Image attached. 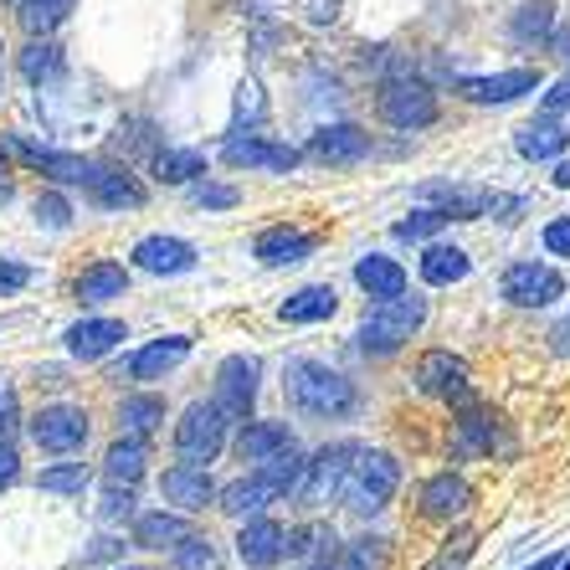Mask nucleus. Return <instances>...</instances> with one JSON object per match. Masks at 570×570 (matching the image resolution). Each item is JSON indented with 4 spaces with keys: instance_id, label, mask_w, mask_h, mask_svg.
Listing matches in <instances>:
<instances>
[{
    "instance_id": "1",
    "label": "nucleus",
    "mask_w": 570,
    "mask_h": 570,
    "mask_svg": "<svg viewBox=\"0 0 570 570\" xmlns=\"http://www.w3.org/2000/svg\"><path fill=\"white\" fill-rule=\"evenodd\" d=\"M283 396H288V406L298 416H308V422H345V416L360 412L355 381H345L340 371L318 365V360H288Z\"/></svg>"
},
{
    "instance_id": "2",
    "label": "nucleus",
    "mask_w": 570,
    "mask_h": 570,
    "mask_svg": "<svg viewBox=\"0 0 570 570\" xmlns=\"http://www.w3.org/2000/svg\"><path fill=\"white\" fill-rule=\"evenodd\" d=\"M426 324V298H406V293H396V298H375V308L365 314V324H360L355 345L360 355L371 360H385L396 355V350H406V340H412L416 330Z\"/></svg>"
},
{
    "instance_id": "3",
    "label": "nucleus",
    "mask_w": 570,
    "mask_h": 570,
    "mask_svg": "<svg viewBox=\"0 0 570 570\" xmlns=\"http://www.w3.org/2000/svg\"><path fill=\"white\" fill-rule=\"evenodd\" d=\"M396 489H401V463L396 458H391V452H365L360 448V458L345 473L340 499H345V509H355V514H381V509L396 499Z\"/></svg>"
},
{
    "instance_id": "4",
    "label": "nucleus",
    "mask_w": 570,
    "mask_h": 570,
    "mask_svg": "<svg viewBox=\"0 0 570 570\" xmlns=\"http://www.w3.org/2000/svg\"><path fill=\"white\" fill-rule=\"evenodd\" d=\"M226 422L232 416L216 406V401H196L180 422H175V452H180V463H196L206 468L216 452L226 448Z\"/></svg>"
},
{
    "instance_id": "5",
    "label": "nucleus",
    "mask_w": 570,
    "mask_h": 570,
    "mask_svg": "<svg viewBox=\"0 0 570 570\" xmlns=\"http://www.w3.org/2000/svg\"><path fill=\"white\" fill-rule=\"evenodd\" d=\"M355 458H360V442H330V448H318L314 463H304V478H298V489L293 493H298L308 509L330 504L334 493L345 489V473H350Z\"/></svg>"
},
{
    "instance_id": "6",
    "label": "nucleus",
    "mask_w": 570,
    "mask_h": 570,
    "mask_svg": "<svg viewBox=\"0 0 570 570\" xmlns=\"http://www.w3.org/2000/svg\"><path fill=\"white\" fill-rule=\"evenodd\" d=\"M375 104H381V119L391 124V129L416 134V129H426V124H438V98L416 78H391Z\"/></svg>"
},
{
    "instance_id": "7",
    "label": "nucleus",
    "mask_w": 570,
    "mask_h": 570,
    "mask_svg": "<svg viewBox=\"0 0 570 570\" xmlns=\"http://www.w3.org/2000/svg\"><path fill=\"white\" fill-rule=\"evenodd\" d=\"M257 381H263V365L253 355H226L222 371H216V406L232 422H247L257 401Z\"/></svg>"
},
{
    "instance_id": "8",
    "label": "nucleus",
    "mask_w": 570,
    "mask_h": 570,
    "mask_svg": "<svg viewBox=\"0 0 570 570\" xmlns=\"http://www.w3.org/2000/svg\"><path fill=\"white\" fill-rule=\"evenodd\" d=\"M504 298L514 308H550L556 298H566V278L550 263H514L504 273Z\"/></svg>"
},
{
    "instance_id": "9",
    "label": "nucleus",
    "mask_w": 570,
    "mask_h": 570,
    "mask_svg": "<svg viewBox=\"0 0 570 570\" xmlns=\"http://www.w3.org/2000/svg\"><path fill=\"white\" fill-rule=\"evenodd\" d=\"M6 155H16L21 165H31V170H41V175H52V180H62V186H88L94 180V159H82V155H57V149H41V145H27V139H6Z\"/></svg>"
},
{
    "instance_id": "10",
    "label": "nucleus",
    "mask_w": 570,
    "mask_h": 570,
    "mask_svg": "<svg viewBox=\"0 0 570 570\" xmlns=\"http://www.w3.org/2000/svg\"><path fill=\"white\" fill-rule=\"evenodd\" d=\"M222 159L232 170H273V175L298 170V149L293 145H278V139H242V134H232L222 145Z\"/></svg>"
},
{
    "instance_id": "11",
    "label": "nucleus",
    "mask_w": 570,
    "mask_h": 570,
    "mask_svg": "<svg viewBox=\"0 0 570 570\" xmlns=\"http://www.w3.org/2000/svg\"><path fill=\"white\" fill-rule=\"evenodd\" d=\"M31 442L41 452H78L88 442V412L82 406H47L31 422Z\"/></svg>"
},
{
    "instance_id": "12",
    "label": "nucleus",
    "mask_w": 570,
    "mask_h": 570,
    "mask_svg": "<svg viewBox=\"0 0 570 570\" xmlns=\"http://www.w3.org/2000/svg\"><path fill=\"white\" fill-rule=\"evenodd\" d=\"M534 88H540L534 67H509V72H493V78H458V94L468 104H514V98L534 94Z\"/></svg>"
},
{
    "instance_id": "13",
    "label": "nucleus",
    "mask_w": 570,
    "mask_h": 570,
    "mask_svg": "<svg viewBox=\"0 0 570 570\" xmlns=\"http://www.w3.org/2000/svg\"><path fill=\"white\" fill-rule=\"evenodd\" d=\"M416 385L426 396H442V401H468V365L452 350H426L416 360Z\"/></svg>"
},
{
    "instance_id": "14",
    "label": "nucleus",
    "mask_w": 570,
    "mask_h": 570,
    "mask_svg": "<svg viewBox=\"0 0 570 570\" xmlns=\"http://www.w3.org/2000/svg\"><path fill=\"white\" fill-rule=\"evenodd\" d=\"M308 155L318 165H360V159L371 155V134L360 129V124H324L308 139Z\"/></svg>"
},
{
    "instance_id": "15",
    "label": "nucleus",
    "mask_w": 570,
    "mask_h": 570,
    "mask_svg": "<svg viewBox=\"0 0 570 570\" xmlns=\"http://www.w3.org/2000/svg\"><path fill=\"white\" fill-rule=\"evenodd\" d=\"M159 493L170 499L175 509H186V514H200V509L212 504V478H206V468H196V463H175L170 473L159 478Z\"/></svg>"
},
{
    "instance_id": "16",
    "label": "nucleus",
    "mask_w": 570,
    "mask_h": 570,
    "mask_svg": "<svg viewBox=\"0 0 570 570\" xmlns=\"http://www.w3.org/2000/svg\"><path fill=\"white\" fill-rule=\"evenodd\" d=\"M334 314H340V293H334L330 283H308V288L288 293L278 308L283 324H330Z\"/></svg>"
},
{
    "instance_id": "17",
    "label": "nucleus",
    "mask_w": 570,
    "mask_h": 570,
    "mask_svg": "<svg viewBox=\"0 0 570 570\" xmlns=\"http://www.w3.org/2000/svg\"><path fill=\"white\" fill-rule=\"evenodd\" d=\"M283 524H273V519H263V514H253L247 524H242V534H237V556H242V566H278L283 560Z\"/></svg>"
},
{
    "instance_id": "18",
    "label": "nucleus",
    "mask_w": 570,
    "mask_h": 570,
    "mask_svg": "<svg viewBox=\"0 0 570 570\" xmlns=\"http://www.w3.org/2000/svg\"><path fill=\"white\" fill-rule=\"evenodd\" d=\"M134 267H145V273H190L196 267V247L180 237H145L134 247Z\"/></svg>"
},
{
    "instance_id": "19",
    "label": "nucleus",
    "mask_w": 570,
    "mask_h": 570,
    "mask_svg": "<svg viewBox=\"0 0 570 570\" xmlns=\"http://www.w3.org/2000/svg\"><path fill=\"white\" fill-rule=\"evenodd\" d=\"M298 448L288 432V422H247L242 426V438H237V452H242V463H267V458H278V452Z\"/></svg>"
},
{
    "instance_id": "20",
    "label": "nucleus",
    "mask_w": 570,
    "mask_h": 570,
    "mask_svg": "<svg viewBox=\"0 0 570 570\" xmlns=\"http://www.w3.org/2000/svg\"><path fill=\"white\" fill-rule=\"evenodd\" d=\"M119 340H129L119 318H82V324L67 330V350H72L78 360H104Z\"/></svg>"
},
{
    "instance_id": "21",
    "label": "nucleus",
    "mask_w": 570,
    "mask_h": 570,
    "mask_svg": "<svg viewBox=\"0 0 570 570\" xmlns=\"http://www.w3.org/2000/svg\"><path fill=\"white\" fill-rule=\"evenodd\" d=\"M253 253H257L263 267H293V263H304V257L314 253V237H308V232H293V226H273V232L257 237Z\"/></svg>"
},
{
    "instance_id": "22",
    "label": "nucleus",
    "mask_w": 570,
    "mask_h": 570,
    "mask_svg": "<svg viewBox=\"0 0 570 570\" xmlns=\"http://www.w3.org/2000/svg\"><path fill=\"white\" fill-rule=\"evenodd\" d=\"M355 283L365 293H371V298H396V293H406V267L396 263V257H381V253H365L355 263Z\"/></svg>"
},
{
    "instance_id": "23",
    "label": "nucleus",
    "mask_w": 570,
    "mask_h": 570,
    "mask_svg": "<svg viewBox=\"0 0 570 570\" xmlns=\"http://www.w3.org/2000/svg\"><path fill=\"white\" fill-rule=\"evenodd\" d=\"M473 273V257L463 247H452V242H432L422 253V283L432 288H452V283H463Z\"/></svg>"
},
{
    "instance_id": "24",
    "label": "nucleus",
    "mask_w": 570,
    "mask_h": 570,
    "mask_svg": "<svg viewBox=\"0 0 570 570\" xmlns=\"http://www.w3.org/2000/svg\"><path fill=\"white\" fill-rule=\"evenodd\" d=\"M186 355H190V340L186 334H170V340H155V345L139 350V355L129 360V375L134 381H159V375L175 371Z\"/></svg>"
},
{
    "instance_id": "25",
    "label": "nucleus",
    "mask_w": 570,
    "mask_h": 570,
    "mask_svg": "<svg viewBox=\"0 0 570 570\" xmlns=\"http://www.w3.org/2000/svg\"><path fill=\"white\" fill-rule=\"evenodd\" d=\"M88 196H94V206H104V212H124V206L134 212V206H145V186L129 180L124 170H94Z\"/></svg>"
},
{
    "instance_id": "26",
    "label": "nucleus",
    "mask_w": 570,
    "mask_h": 570,
    "mask_svg": "<svg viewBox=\"0 0 570 570\" xmlns=\"http://www.w3.org/2000/svg\"><path fill=\"white\" fill-rule=\"evenodd\" d=\"M468 504H473V489H468L463 478H452V473H438L422 489V509L432 519H458Z\"/></svg>"
},
{
    "instance_id": "27",
    "label": "nucleus",
    "mask_w": 570,
    "mask_h": 570,
    "mask_svg": "<svg viewBox=\"0 0 570 570\" xmlns=\"http://www.w3.org/2000/svg\"><path fill=\"white\" fill-rule=\"evenodd\" d=\"M267 504H278V493L267 489L257 473L253 478H237V483H226V489H222V509L232 519H253V514H263Z\"/></svg>"
},
{
    "instance_id": "28",
    "label": "nucleus",
    "mask_w": 570,
    "mask_h": 570,
    "mask_svg": "<svg viewBox=\"0 0 570 570\" xmlns=\"http://www.w3.org/2000/svg\"><path fill=\"white\" fill-rule=\"evenodd\" d=\"M566 145H570V134L560 129L556 119L524 124V129L514 134V149H519L524 159H556V155H566Z\"/></svg>"
},
{
    "instance_id": "29",
    "label": "nucleus",
    "mask_w": 570,
    "mask_h": 570,
    "mask_svg": "<svg viewBox=\"0 0 570 570\" xmlns=\"http://www.w3.org/2000/svg\"><path fill=\"white\" fill-rule=\"evenodd\" d=\"M124 288H129V273H124L119 263H94L78 278V298H82V304H108V298H124Z\"/></svg>"
},
{
    "instance_id": "30",
    "label": "nucleus",
    "mask_w": 570,
    "mask_h": 570,
    "mask_svg": "<svg viewBox=\"0 0 570 570\" xmlns=\"http://www.w3.org/2000/svg\"><path fill=\"white\" fill-rule=\"evenodd\" d=\"M155 175L165 186H190L196 175H206V155H200V149H159Z\"/></svg>"
},
{
    "instance_id": "31",
    "label": "nucleus",
    "mask_w": 570,
    "mask_h": 570,
    "mask_svg": "<svg viewBox=\"0 0 570 570\" xmlns=\"http://www.w3.org/2000/svg\"><path fill=\"white\" fill-rule=\"evenodd\" d=\"M190 534V524L180 514H145L139 524H134V540L145 544V550H165V544H180Z\"/></svg>"
},
{
    "instance_id": "32",
    "label": "nucleus",
    "mask_w": 570,
    "mask_h": 570,
    "mask_svg": "<svg viewBox=\"0 0 570 570\" xmlns=\"http://www.w3.org/2000/svg\"><path fill=\"white\" fill-rule=\"evenodd\" d=\"M381 566V540H350L340 550H324V560L308 570H375Z\"/></svg>"
},
{
    "instance_id": "33",
    "label": "nucleus",
    "mask_w": 570,
    "mask_h": 570,
    "mask_svg": "<svg viewBox=\"0 0 570 570\" xmlns=\"http://www.w3.org/2000/svg\"><path fill=\"white\" fill-rule=\"evenodd\" d=\"M159 422H165V401L159 396H129L119 406V426L129 438H149V432H159Z\"/></svg>"
},
{
    "instance_id": "34",
    "label": "nucleus",
    "mask_w": 570,
    "mask_h": 570,
    "mask_svg": "<svg viewBox=\"0 0 570 570\" xmlns=\"http://www.w3.org/2000/svg\"><path fill=\"white\" fill-rule=\"evenodd\" d=\"M257 478L283 499V493H293L298 478H304V452L288 448V452H278V458H267V463H257Z\"/></svg>"
},
{
    "instance_id": "35",
    "label": "nucleus",
    "mask_w": 570,
    "mask_h": 570,
    "mask_svg": "<svg viewBox=\"0 0 570 570\" xmlns=\"http://www.w3.org/2000/svg\"><path fill=\"white\" fill-rule=\"evenodd\" d=\"M149 452H145V438H129V442H114L104 458V473L114 478V483H134V478L145 473Z\"/></svg>"
},
{
    "instance_id": "36",
    "label": "nucleus",
    "mask_w": 570,
    "mask_h": 570,
    "mask_svg": "<svg viewBox=\"0 0 570 570\" xmlns=\"http://www.w3.org/2000/svg\"><path fill=\"white\" fill-rule=\"evenodd\" d=\"M21 72H27L31 82L57 78V72H62V47H57V41H31L27 52H21Z\"/></svg>"
},
{
    "instance_id": "37",
    "label": "nucleus",
    "mask_w": 570,
    "mask_h": 570,
    "mask_svg": "<svg viewBox=\"0 0 570 570\" xmlns=\"http://www.w3.org/2000/svg\"><path fill=\"white\" fill-rule=\"evenodd\" d=\"M67 11H72V0H21V27H27L31 37H41V31H52Z\"/></svg>"
},
{
    "instance_id": "38",
    "label": "nucleus",
    "mask_w": 570,
    "mask_h": 570,
    "mask_svg": "<svg viewBox=\"0 0 570 570\" xmlns=\"http://www.w3.org/2000/svg\"><path fill=\"white\" fill-rule=\"evenodd\" d=\"M448 222H452V216L438 212V206H426V212H412L406 222H396V242H426V237H438Z\"/></svg>"
},
{
    "instance_id": "39",
    "label": "nucleus",
    "mask_w": 570,
    "mask_h": 570,
    "mask_svg": "<svg viewBox=\"0 0 570 570\" xmlns=\"http://www.w3.org/2000/svg\"><path fill=\"white\" fill-rule=\"evenodd\" d=\"M41 489L47 493H82L88 489V468L82 463H57L41 473Z\"/></svg>"
},
{
    "instance_id": "40",
    "label": "nucleus",
    "mask_w": 570,
    "mask_h": 570,
    "mask_svg": "<svg viewBox=\"0 0 570 570\" xmlns=\"http://www.w3.org/2000/svg\"><path fill=\"white\" fill-rule=\"evenodd\" d=\"M175 566H180V570H216L212 540H200V534H186V540L175 544Z\"/></svg>"
},
{
    "instance_id": "41",
    "label": "nucleus",
    "mask_w": 570,
    "mask_h": 570,
    "mask_svg": "<svg viewBox=\"0 0 570 570\" xmlns=\"http://www.w3.org/2000/svg\"><path fill=\"white\" fill-rule=\"evenodd\" d=\"M334 534L318 530V524H308V530H288L283 534V556H318V550H330Z\"/></svg>"
},
{
    "instance_id": "42",
    "label": "nucleus",
    "mask_w": 570,
    "mask_h": 570,
    "mask_svg": "<svg viewBox=\"0 0 570 570\" xmlns=\"http://www.w3.org/2000/svg\"><path fill=\"white\" fill-rule=\"evenodd\" d=\"M550 21H556V16H550V6H544V0H534V6H524V11L514 16V37L519 41L550 37Z\"/></svg>"
},
{
    "instance_id": "43",
    "label": "nucleus",
    "mask_w": 570,
    "mask_h": 570,
    "mask_svg": "<svg viewBox=\"0 0 570 570\" xmlns=\"http://www.w3.org/2000/svg\"><path fill=\"white\" fill-rule=\"evenodd\" d=\"M463 448L468 452H493V422L483 412H468L463 416Z\"/></svg>"
},
{
    "instance_id": "44",
    "label": "nucleus",
    "mask_w": 570,
    "mask_h": 570,
    "mask_svg": "<svg viewBox=\"0 0 570 570\" xmlns=\"http://www.w3.org/2000/svg\"><path fill=\"white\" fill-rule=\"evenodd\" d=\"M468 556H473V534L458 530V540H448V550H442V560H438L432 570H463Z\"/></svg>"
},
{
    "instance_id": "45",
    "label": "nucleus",
    "mask_w": 570,
    "mask_h": 570,
    "mask_svg": "<svg viewBox=\"0 0 570 570\" xmlns=\"http://www.w3.org/2000/svg\"><path fill=\"white\" fill-rule=\"evenodd\" d=\"M190 196H196V206H206V212H226V206H237V190L232 186H196Z\"/></svg>"
},
{
    "instance_id": "46",
    "label": "nucleus",
    "mask_w": 570,
    "mask_h": 570,
    "mask_svg": "<svg viewBox=\"0 0 570 570\" xmlns=\"http://www.w3.org/2000/svg\"><path fill=\"white\" fill-rule=\"evenodd\" d=\"M37 222H47V226H67V222H72V212H67V200H62V196H52V190H47V196H37Z\"/></svg>"
},
{
    "instance_id": "47",
    "label": "nucleus",
    "mask_w": 570,
    "mask_h": 570,
    "mask_svg": "<svg viewBox=\"0 0 570 570\" xmlns=\"http://www.w3.org/2000/svg\"><path fill=\"white\" fill-rule=\"evenodd\" d=\"M560 47H566V62H570V37L560 41ZM540 104H544V114H566V108H570V72L556 82V88H550V94L540 98Z\"/></svg>"
},
{
    "instance_id": "48",
    "label": "nucleus",
    "mask_w": 570,
    "mask_h": 570,
    "mask_svg": "<svg viewBox=\"0 0 570 570\" xmlns=\"http://www.w3.org/2000/svg\"><path fill=\"white\" fill-rule=\"evenodd\" d=\"M544 253L570 257V216H556V222L544 226Z\"/></svg>"
},
{
    "instance_id": "49",
    "label": "nucleus",
    "mask_w": 570,
    "mask_h": 570,
    "mask_svg": "<svg viewBox=\"0 0 570 570\" xmlns=\"http://www.w3.org/2000/svg\"><path fill=\"white\" fill-rule=\"evenodd\" d=\"M27 283H31V267L6 263V257H0V293H16V288H27Z\"/></svg>"
},
{
    "instance_id": "50",
    "label": "nucleus",
    "mask_w": 570,
    "mask_h": 570,
    "mask_svg": "<svg viewBox=\"0 0 570 570\" xmlns=\"http://www.w3.org/2000/svg\"><path fill=\"white\" fill-rule=\"evenodd\" d=\"M129 514H134V493L129 489L108 493V499H104V519H108V524H119V519H129Z\"/></svg>"
},
{
    "instance_id": "51",
    "label": "nucleus",
    "mask_w": 570,
    "mask_h": 570,
    "mask_svg": "<svg viewBox=\"0 0 570 570\" xmlns=\"http://www.w3.org/2000/svg\"><path fill=\"white\" fill-rule=\"evenodd\" d=\"M16 473H21V458H16V448L6 438H0V489H11Z\"/></svg>"
},
{
    "instance_id": "52",
    "label": "nucleus",
    "mask_w": 570,
    "mask_h": 570,
    "mask_svg": "<svg viewBox=\"0 0 570 570\" xmlns=\"http://www.w3.org/2000/svg\"><path fill=\"white\" fill-rule=\"evenodd\" d=\"M11 426H16V391L0 381V438H6Z\"/></svg>"
},
{
    "instance_id": "53",
    "label": "nucleus",
    "mask_w": 570,
    "mask_h": 570,
    "mask_svg": "<svg viewBox=\"0 0 570 570\" xmlns=\"http://www.w3.org/2000/svg\"><path fill=\"white\" fill-rule=\"evenodd\" d=\"M257 114H263V98H257V88L247 82V88H242V98H237V119H257Z\"/></svg>"
},
{
    "instance_id": "54",
    "label": "nucleus",
    "mask_w": 570,
    "mask_h": 570,
    "mask_svg": "<svg viewBox=\"0 0 570 570\" xmlns=\"http://www.w3.org/2000/svg\"><path fill=\"white\" fill-rule=\"evenodd\" d=\"M550 340H556L560 355H570V314H566V324H556V334H550Z\"/></svg>"
},
{
    "instance_id": "55",
    "label": "nucleus",
    "mask_w": 570,
    "mask_h": 570,
    "mask_svg": "<svg viewBox=\"0 0 570 570\" xmlns=\"http://www.w3.org/2000/svg\"><path fill=\"white\" fill-rule=\"evenodd\" d=\"M550 180H556L560 190H570V159H560V165H556V175H550Z\"/></svg>"
},
{
    "instance_id": "56",
    "label": "nucleus",
    "mask_w": 570,
    "mask_h": 570,
    "mask_svg": "<svg viewBox=\"0 0 570 570\" xmlns=\"http://www.w3.org/2000/svg\"><path fill=\"white\" fill-rule=\"evenodd\" d=\"M530 570H560V556H544V560H534Z\"/></svg>"
},
{
    "instance_id": "57",
    "label": "nucleus",
    "mask_w": 570,
    "mask_h": 570,
    "mask_svg": "<svg viewBox=\"0 0 570 570\" xmlns=\"http://www.w3.org/2000/svg\"><path fill=\"white\" fill-rule=\"evenodd\" d=\"M11 196V180H6V159H0V200Z\"/></svg>"
},
{
    "instance_id": "58",
    "label": "nucleus",
    "mask_w": 570,
    "mask_h": 570,
    "mask_svg": "<svg viewBox=\"0 0 570 570\" xmlns=\"http://www.w3.org/2000/svg\"><path fill=\"white\" fill-rule=\"evenodd\" d=\"M560 570H570V560H566V566H560Z\"/></svg>"
}]
</instances>
